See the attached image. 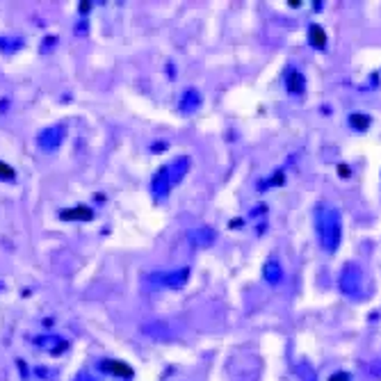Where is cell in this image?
Here are the masks:
<instances>
[{
    "mask_svg": "<svg viewBox=\"0 0 381 381\" xmlns=\"http://www.w3.org/2000/svg\"><path fill=\"white\" fill-rule=\"evenodd\" d=\"M64 137H66V126L55 123V126H49V128H44V131L37 135V144H39L41 151L53 153V151H57V148L62 146Z\"/></svg>",
    "mask_w": 381,
    "mask_h": 381,
    "instance_id": "277c9868",
    "label": "cell"
},
{
    "mask_svg": "<svg viewBox=\"0 0 381 381\" xmlns=\"http://www.w3.org/2000/svg\"><path fill=\"white\" fill-rule=\"evenodd\" d=\"M285 87L290 94H304V89H306V80L304 76L299 73V71H290L288 73V80H285Z\"/></svg>",
    "mask_w": 381,
    "mask_h": 381,
    "instance_id": "8fae6325",
    "label": "cell"
},
{
    "mask_svg": "<svg viewBox=\"0 0 381 381\" xmlns=\"http://www.w3.org/2000/svg\"><path fill=\"white\" fill-rule=\"evenodd\" d=\"M21 49V39H9V37H0V51L5 53H14Z\"/></svg>",
    "mask_w": 381,
    "mask_h": 381,
    "instance_id": "9a60e30c",
    "label": "cell"
},
{
    "mask_svg": "<svg viewBox=\"0 0 381 381\" xmlns=\"http://www.w3.org/2000/svg\"><path fill=\"white\" fill-rule=\"evenodd\" d=\"M350 123L354 126L356 131H365L367 126H370V119H367L365 114H352V117H350Z\"/></svg>",
    "mask_w": 381,
    "mask_h": 381,
    "instance_id": "2e32d148",
    "label": "cell"
},
{
    "mask_svg": "<svg viewBox=\"0 0 381 381\" xmlns=\"http://www.w3.org/2000/svg\"><path fill=\"white\" fill-rule=\"evenodd\" d=\"M73 381H94V377H91L89 372H78Z\"/></svg>",
    "mask_w": 381,
    "mask_h": 381,
    "instance_id": "ffe728a7",
    "label": "cell"
},
{
    "mask_svg": "<svg viewBox=\"0 0 381 381\" xmlns=\"http://www.w3.org/2000/svg\"><path fill=\"white\" fill-rule=\"evenodd\" d=\"M308 39H310V44L315 46V49H325V46H327V32L322 30L320 26H310Z\"/></svg>",
    "mask_w": 381,
    "mask_h": 381,
    "instance_id": "5bb4252c",
    "label": "cell"
},
{
    "mask_svg": "<svg viewBox=\"0 0 381 381\" xmlns=\"http://www.w3.org/2000/svg\"><path fill=\"white\" fill-rule=\"evenodd\" d=\"M338 169H340V176H350V167H345V165H340Z\"/></svg>",
    "mask_w": 381,
    "mask_h": 381,
    "instance_id": "44dd1931",
    "label": "cell"
},
{
    "mask_svg": "<svg viewBox=\"0 0 381 381\" xmlns=\"http://www.w3.org/2000/svg\"><path fill=\"white\" fill-rule=\"evenodd\" d=\"M0 288H3V285H0Z\"/></svg>",
    "mask_w": 381,
    "mask_h": 381,
    "instance_id": "7402d4cb",
    "label": "cell"
},
{
    "mask_svg": "<svg viewBox=\"0 0 381 381\" xmlns=\"http://www.w3.org/2000/svg\"><path fill=\"white\" fill-rule=\"evenodd\" d=\"M363 270L359 268L356 263H347L345 268L340 270V276H338V285H340V293L350 299H359L363 295Z\"/></svg>",
    "mask_w": 381,
    "mask_h": 381,
    "instance_id": "3957f363",
    "label": "cell"
},
{
    "mask_svg": "<svg viewBox=\"0 0 381 381\" xmlns=\"http://www.w3.org/2000/svg\"><path fill=\"white\" fill-rule=\"evenodd\" d=\"M91 217H94V210L87 205H76L62 213V219H66V222H87Z\"/></svg>",
    "mask_w": 381,
    "mask_h": 381,
    "instance_id": "30bf717a",
    "label": "cell"
},
{
    "mask_svg": "<svg viewBox=\"0 0 381 381\" xmlns=\"http://www.w3.org/2000/svg\"><path fill=\"white\" fill-rule=\"evenodd\" d=\"M315 230L322 251L336 253L342 242V217L338 208L329 203H318L315 205Z\"/></svg>",
    "mask_w": 381,
    "mask_h": 381,
    "instance_id": "6da1fadb",
    "label": "cell"
},
{
    "mask_svg": "<svg viewBox=\"0 0 381 381\" xmlns=\"http://www.w3.org/2000/svg\"><path fill=\"white\" fill-rule=\"evenodd\" d=\"M263 276H265V281L272 283V285H279L283 281V268H281V263L276 260V258H270L268 263H265V268H263Z\"/></svg>",
    "mask_w": 381,
    "mask_h": 381,
    "instance_id": "9c48e42d",
    "label": "cell"
},
{
    "mask_svg": "<svg viewBox=\"0 0 381 381\" xmlns=\"http://www.w3.org/2000/svg\"><path fill=\"white\" fill-rule=\"evenodd\" d=\"M297 370H299V377H302L304 381H318V379H315V372H313V367H310V365L299 363Z\"/></svg>",
    "mask_w": 381,
    "mask_h": 381,
    "instance_id": "e0dca14e",
    "label": "cell"
},
{
    "mask_svg": "<svg viewBox=\"0 0 381 381\" xmlns=\"http://www.w3.org/2000/svg\"><path fill=\"white\" fill-rule=\"evenodd\" d=\"M101 367H103V370H108L110 375H119V377H131L133 375L131 365H126L121 361H103Z\"/></svg>",
    "mask_w": 381,
    "mask_h": 381,
    "instance_id": "7c38bea8",
    "label": "cell"
},
{
    "mask_svg": "<svg viewBox=\"0 0 381 381\" xmlns=\"http://www.w3.org/2000/svg\"><path fill=\"white\" fill-rule=\"evenodd\" d=\"M188 240L194 247H210L217 240V230L213 226H196L188 233Z\"/></svg>",
    "mask_w": 381,
    "mask_h": 381,
    "instance_id": "5b68a950",
    "label": "cell"
},
{
    "mask_svg": "<svg viewBox=\"0 0 381 381\" xmlns=\"http://www.w3.org/2000/svg\"><path fill=\"white\" fill-rule=\"evenodd\" d=\"M329 381H350V375L347 372H336V375H331Z\"/></svg>",
    "mask_w": 381,
    "mask_h": 381,
    "instance_id": "d6986e66",
    "label": "cell"
},
{
    "mask_svg": "<svg viewBox=\"0 0 381 381\" xmlns=\"http://www.w3.org/2000/svg\"><path fill=\"white\" fill-rule=\"evenodd\" d=\"M169 190H171V183H169V176H167V169L163 167V169L156 171V176L151 181V192H153L156 199H165V196L169 194Z\"/></svg>",
    "mask_w": 381,
    "mask_h": 381,
    "instance_id": "52a82bcc",
    "label": "cell"
},
{
    "mask_svg": "<svg viewBox=\"0 0 381 381\" xmlns=\"http://www.w3.org/2000/svg\"><path fill=\"white\" fill-rule=\"evenodd\" d=\"M188 279H190L188 268L169 270V272H151L144 276V281L151 290H178V288L188 283Z\"/></svg>",
    "mask_w": 381,
    "mask_h": 381,
    "instance_id": "7a4b0ae2",
    "label": "cell"
},
{
    "mask_svg": "<svg viewBox=\"0 0 381 381\" xmlns=\"http://www.w3.org/2000/svg\"><path fill=\"white\" fill-rule=\"evenodd\" d=\"M167 169V176H169V183H171V188L178 186V183L183 181V176L188 174V169H190V158H174L169 165H165Z\"/></svg>",
    "mask_w": 381,
    "mask_h": 381,
    "instance_id": "8992f818",
    "label": "cell"
},
{
    "mask_svg": "<svg viewBox=\"0 0 381 381\" xmlns=\"http://www.w3.org/2000/svg\"><path fill=\"white\" fill-rule=\"evenodd\" d=\"M178 108H181V112H186V114L196 112V110L201 108V94H199V91H196V89H188V91H183Z\"/></svg>",
    "mask_w": 381,
    "mask_h": 381,
    "instance_id": "ba28073f",
    "label": "cell"
},
{
    "mask_svg": "<svg viewBox=\"0 0 381 381\" xmlns=\"http://www.w3.org/2000/svg\"><path fill=\"white\" fill-rule=\"evenodd\" d=\"M144 333H148L151 338H165V333H169V327L165 320H153L144 325Z\"/></svg>",
    "mask_w": 381,
    "mask_h": 381,
    "instance_id": "4fadbf2b",
    "label": "cell"
},
{
    "mask_svg": "<svg viewBox=\"0 0 381 381\" xmlns=\"http://www.w3.org/2000/svg\"><path fill=\"white\" fill-rule=\"evenodd\" d=\"M0 178L11 181V178H14V169H11L9 165H5V163H0Z\"/></svg>",
    "mask_w": 381,
    "mask_h": 381,
    "instance_id": "ac0fdd59",
    "label": "cell"
}]
</instances>
